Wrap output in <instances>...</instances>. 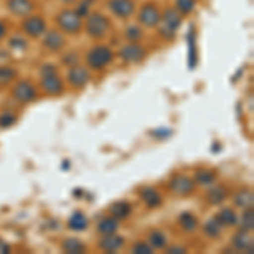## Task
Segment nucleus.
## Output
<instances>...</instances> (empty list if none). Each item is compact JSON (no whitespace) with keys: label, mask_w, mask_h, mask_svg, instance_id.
Masks as SVG:
<instances>
[{"label":"nucleus","mask_w":254,"mask_h":254,"mask_svg":"<svg viewBox=\"0 0 254 254\" xmlns=\"http://www.w3.org/2000/svg\"><path fill=\"white\" fill-rule=\"evenodd\" d=\"M253 191L248 190V188H243L234 195V203L241 208H251L253 207Z\"/></svg>","instance_id":"f3484780"},{"label":"nucleus","mask_w":254,"mask_h":254,"mask_svg":"<svg viewBox=\"0 0 254 254\" xmlns=\"http://www.w3.org/2000/svg\"><path fill=\"white\" fill-rule=\"evenodd\" d=\"M9 251H10L9 246H7L5 243H3V241H0V254H7Z\"/></svg>","instance_id":"4c0bfd02"},{"label":"nucleus","mask_w":254,"mask_h":254,"mask_svg":"<svg viewBox=\"0 0 254 254\" xmlns=\"http://www.w3.org/2000/svg\"><path fill=\"white\" fill-rule=\"evenodd\" d=\"M180 24H182V15H180V12L176 9H168L165 12V15H163V22H161V27H159V32H161V36H165V38H173L176 29L180 27Z\"/></svg>","instance_id":"7ed1b4c3"},{"label":"nucleus","mask_w":254,"mask_h":254,"mask_svg":"<svg viewBox=\"0 0 254 254\" xmlns=\"http://www.w3.org/2000/svg\"><path fill=\"white\" fill-rule=\"evenodd\" d=\"M132 253L136 254H151L153 253V248L149 244H144V243H139L132 248Z\"/></svg>","instance_id":"473e14b6"},{"label":"nucleus","mask_w":254,"mask_h":254,"mask_svg":"<svg viewBox=\"0 0 254 254\" xmlns=\"http://www.w3.org/2000/svg\"><path fill=\"white\" fill-rule=\"evenodd\" d=\"M3 36H5V26H3V24L0 22V39H2Z\"/></svg>","instance_id":"58836bf2"},{"label":"nucleus","mask_w":254,"mask_h":254,"mask_svg":"<svg viewBox=\"0 0 254 254\" xmlns=\"http://www.w3.org/2000/svg\"><path fill=\"white\" fill-rule=\"evenodd\" d=\"M12 93H14L15 100H19L20 104H29V102H32L38 97V92H36L34 85H31L29 81H26V80L19 81L14 87V92Z\"/></svg>","instance_id":"423d86ee"},{"label":"nucleus","mask_w":254,"mask_h":254,"mask_svg":"<svg viewBox=\"0 0 254 254\" xmlns=\"http://www.w3.org/2000/svg\"><path fill=\"white\" fill-rule=\"evenodd\" d=\"M122 244H124V239L116 234H109L100 241V248L104 249L105 253H116L117 249L122 248Z\"/></svg>","instance_id":"2eb2a0df"},{"label":"nucleus","mask_w":254,"mask_h":254,"mask_svg":"<svg viewBox=\"0 0 254 254\" xmlns=\"http://www.w3.org/2000/svg\"><path fill=\"white\" fill-rule=\"evenodd\" d=\"M180 225H182L183 229H185L187 232L190 231H195L196 225H198V222H196V219L193 217V214H190V212H183L182 215H180Z\"/></svg>","instance_id":"393cba45"},{"label":"nucleus","mask_w":254,"mask_h":254,"mask_svg":"<svg viewBox=\"0 0 254 254\" xmlns=\"http://www.w3.org/2000/svg\"><path fill=\"white\" fill-rule=\"evenodd\" d=\"M58 24L63 31L71 32V34H76L81 29V17L76 14L75 10H63L58 15Z\"/></svg>","instance_id":"39448f33"},{"label":"nucleus","mask_w":254,"mask_h":254,"mask_svg":"<svg viewBox=\"0 0 254 254\" xmlns=\"http://www.w3.org/2000/svg\"><path fill=\"white\" fill-rule=\"evenodd\" d=\"M232 246L237 249V251H248V253H253V239L251 236L248 234L246 231H241L232 237Z\"/></svg>","instance_id":"4468645a"},{"label":"nucleus","mask_w":254,"mask_h":254,"mask_svg":"<svg viewBox=\"0 0 254 254\" xmlns=\"http://www.w3.org/2000/svg\"><path fill=\"white\" fill-rule=\"evenodd\" d=\"M215 220L220 225H224V227H231V225L237 224V215H236V212L232 210V208H222V210L217 214Z\"/></svg>","instance_id":"a211bd4d"},{"label":"nucleus","mask_w":254,"mask_h":254,"mask_svg":"<svg viewBox=\"0 0 254 254\" xmlns=\"http://www.w3.org/2000/svg\"><path fill=\"white\" fill-rule=\"evenodd\" d=\"M68 61H76V55H69L68 58H64V63H68Z\"/></svg>","instance_id":"ea45409f"},{"label":"nucleus","mask_w":254,"mask_h":254,"mask_svg":"<svg viewBox=\"0 0 254 254\" xmlns=\"http://www.w3.org/2000/svg\"><path fill=\"white\" fill-rule=\"evenodd\" d=\"M63 251L68 254H81V253H85V246L80 239H76V237H69V239H66L63 243Z\"/></svg>","instance_id":"aec40b11"},{"label":"nucleus","mask_w":254,"mask_h":254,"mask_svg":"<svg viewBox=\"0 0 254 254\" xmlns=\"http://www.w3.org/2000/svg\"><path fill=\"white\" fill-rule=\"evenodd\" d=\"M68 81L76 88L85 87V85H87V81H88L87 69L81 68V66H73L71 69H69V73H68Z\"/></svg>","instance_id":"ddd939ff"},{"label":"nucleus","mask_w":254,"mask_h":254,"mask_svg":"<svg viewBox=\"0 0 254 254\" xmlns=\"http://www.w3.org/2000/svg\"><path fill=\"white\" fill-rule=\"evenodd\" d=\"M141 198L144 200L147 207H158L161 203V195L158 193L154 188H144L141 191Z\"/></svg>","instance_id":"6ab92c4d"},{"label":"nucleus","mask_w":254,"mask_h":254,"mask_svg":"<svg viewBox=\"0 0 254 254\" xmlns=\"http://www.w3.org/2000/svg\"><path fill=\"white\" fill-rule=\"evenodd\" d=\"M149 243H151L153 248L161 249V248H165V246H166L168 239H166V236L163 234V232L154 231V232H151V234H149Z\"/></svg>","instance_id":"c85d7f7f"},{"label":"nucleus","mask_w":254,"mask_h":254,"mask_svg":"<svg viewBox=\"0 0 254 254\" xmlns=\"http://www.w3.org/2000/svg\"><path fill=\"white\" fill-rule=\"evenodd\" d=\"M26 41H24L20 36H15V38H12L10 39V46L14 48V49H26Z\"/></svg>","instance_id":"f704fd0d"},{"label":"nucleus","mask_w":254,"mask_h":254,"mask_svg":"<svg viewBox=\"0 0 254 254\" xmlns=\"http://www.w3.org/2000/svg\"><path fill=\"white\" fill-rule=\"evenodd\" d=\"M193 180H190L188 176H175L170 182V188L175 191L176 195H187L193 190Z\"/></svg>","instance_id":"9d476101"},{"label":"nucleus","mask_w":254,"mask_h":254,"mask_svg":"<svg viewBox=\"0 0 254 254\" xmlns=\"http://www.w3.org/2000/svg\"><path fill=\"white\" fill-rule=\"evenodd\" d=\"M44 46H46L49 51H58L64 46V38L60 34L58 31H49L44 38Z\"/></svg>","instance_id":"dca6fc26"},{"label":"nucleus","mask_w":254,"mask_h":254,"mask_svg":"<svg viewBox=\"0 0 254 254\" xmlns=\"http://www.w3.org/2000/svg\"><path fill=\"white\" fill-rule=\"evenodd\" d=\"M15 122V116L12 114H2L0 116V127H10Z\"/></svg>","instance_id":"72a5a7b5"},{"label":"nucleus","mask_w":254,"mask_h":254,"mask_svg":"<svg viewBox=\"0 0 254 254\" xmlns=\"http://www.w3.org/2000/svg\"><path fill=\"white\" fill-rule=\"evenodd\" d=\"M109 31V19L102 14H92L87 19V32L92 38H104Z\"/></svg>","instance_id":"20e7f679"},{"label":"nucleus","mask_w":254,"mask_h":254,"mask_svg":"<svg viewBox=\"0 0 254 254\" xmlns=\"http://www.w3.org/2000/svg\"><path fill=\"white\" fill-rule=\"evenodd\" d=\"M110 212H112L114 219H126L130 214V205L126 202H116L110 207Z\"/></svg>","instance_id":"5701e85b"},{"label":"nucleus","mask_w":254,"mask_h":254,"mask_svg":"<svg viewBox=\"0 0 254 254\" xmlns=\"http://www.w3.org/2000/svg\"><path fill=\"white\" fill-rule=\"evenodd\" d=\"M41 75H43L41 85H43L44 92L49 93V95H60L61 90H63V85H61V80L58 78L56 68L53 64H44L41 68Z\"/></svg>","instance_id":"f257e3e1"},{"label":"nucleus","mask_w":254,"mask_h":254,"mask_svg":"<svg viewBox=\"0 0 254 254\" xmlns=\"http://www.w3.org/2000/svg\"><path fill=\"white\" fill-rule=\"evenodd\" d=\"M220 227H222V225L217 222L215 219H212V220H208V222H205V225H203V231H205V234L210 236V237H219L220 236Z\"/></svg>","instance_id":"c756f323"},{"label":"nucleus","mask_w":254,"mask_h":254,"mask_svg":"<svg viewBox=\"0 0 254 254\" xmlns=\"http://www.w3.org/2000/svg\"><path fill=\"white\" fill-rule=\"evenodd\" d=\"M7 7H9V10L12 12V14L20 15V17L29 15L32 12V9H34V5H32L31 0H9V2H7Z\"/></svg>","instance_id":"f8f14e48"},{"label":"nucleus","mask_w":254,"mask_h":254,"mask_svg":"<svg viewBox=\"0 0 254 254\" xmlns=\"http://www.w3.org/2000/svg\"><path fill=\"white\" fill-rule=\"evenodd\" d=\"M141 36H142V31H141V27L139 26H130V27H127L126 29V38L129 39V41H137V39H141Z\"/></svg>","instance_id":"2f4dec72"},{"label":"nucleus","mask_w":254,"mask_h":254,"mask_svg":"<svg viewBox=\"0 0 254 254\" xmlns=\"http://www.w3.org/2000/svg\"><path fill=\"white\" fill-rule=\"evenodd\" d=\"M112 61V51L107 46H95L92 48V51L87 56V63L90 68L93 69H102Z\"/></svg>","instance_id":"f03ea898"},{"label":"nucleus","mask_w":254,"mask_h":254,"mask_svg":"<svg viewBox=\"0 0 254 254\" xmlns=\"http://www.w3.org/2000/svg\"><path fill=\"white\" fill-rule=\"evenodd\" d=\"M109 7L117 17H122V19L132 15L134 9H136L134 0H109Z\"/></svg>","instance_id":"1a4fd4ad"},{"label":"nucleus","mask_w":254,"mask_h":254,"mask_svg":"<svg viewBox=\"0 0 254 254\" xmlns=\"http://www.w3.org/2000/svg\"><path fill=\"white\" fill-rule=\"evenodd\" d=\"M121 58L127 61V63H139L146 58V51L144 48L137 46V44H127V46H122L121 51H119Z\"/></svg>","instance_id":"6e6552de"},{"label":"nucleus","mask_w":254,"mask_h":254,"mask_svg":"<svg viewBox=\"0 0 254 254\" xmlns=\"http://www.w3.org/2000/svg\"><path fill=\"white\" fill-rule=\"evenodd\" d=\"M17 76V71H15L14 68H9V66H2L0 68V87H3V85L10 83L12 80Z\"/></svg>","instance_id":"cd10ccee"},{"label":"nucleus","mask_w":254,"mask_h":254,"mask_svg":"<svg viewBox=\"0 0 254 254\" xmlns=\"http://www.w3.org/2000/svg\"><path fill=\"white\" fill-rule=\"evenodd\" d=\"M139 22L146 27H154L161 22V14H159L158 7L153 3H146L144 7L139 12Z\"/></svg>","instance_id":"0eeeda50"},{"label":"nucleus","mask_w":254,"mask_h":254,"mask_svg":"<svg viewBox=\"0 0 254 254\" xmlns=\"http://www.w3.org/2000/svg\"><path fill=\"white\" fill-rule=\"evenodd\" d=\"M225 196H227V190L224 187H214L207 193V200L210 203H214V205H219V203H222L225 200Z\"/></svg>","instance_id":"4be33fe9"},{"label":"nucleus","mask_w":254,"mask_h":254,"mask_svg":"<svg viewBox=\"0 0 254 254\" xmlns=\"http://www.w3.org/2000/svg\"><path fill=\"white\" fill-rule=\"evenodd\" d=\"M117 231V219L114 217H109V219H104L100 224H98V232L104 236H109V234H116Z\"/></svg>","instance_id":"b1692460"},{"label":"nucleus","mask_w":254,"mask_h":254,"mask_svg":"<svg viewBox=\"0 0 254 254\" xmlns=\"http://www.w3.org/2000/svg\"><path fill=\"white\" fill-rule=\"evenodd\" d=\"M76 14H78L80 17H81V15H87V14H88V5H87V3L80 5V7H78V10H76Z\"/></svg>","instance_id":"e433bc0d"},{"label":"nucleus","mask_w":254,"mask_h":254,"mask_svg":"<svg viewBox=\"0 0 254 254\" xmlns=\"http://www.w3.org/2000/svg\"><path fill=\"white\" fill-rule=\"evenodd\" d=\"M168 253H170V254H183V253H185V248L173 246V248H168Z\"/></svg>","instance_id":"c9c22d12"},{"label":"nucleus","mask_w":254,"mask_h":254,"mask_svg":"<svg viewBox=\"0 0 254 254\" xmlns=\"http://www.w3.org/2000/svg\"><path fill=\"white\" fill-rule=\"evenodd\" d=\"M195 9V0H176V10L180 14H190Z\"/></svg>","instance_id":"7c9ffc66"},{"label":"nucleus","mask_w":254,"mask_h":254,"mask_svg":"<svg viewBox=\"0 0 254 254\" xmlns=\"http://www.w3.org/2000/svg\"><path fill=\"white\" fill-rule=\"evenodd\" d=\"M243 219H241V231L251 232L254 227V214H253V207L251 208H244Z\"/></svg>","instance_id":"a878e982"},{"label":"nucleus","mask_w":254,"mask_h":254,"mask_svg":"<svg viewBox=\"0 0 254 254\" xmlns=\"http://www.w3.org/2000/svg\"><path fill=\"white\" fill-rule=\"evenodd\" d=\"M195 180H196V183H198V185L208 187V185H212V183L215 182V175L212 173V171H207V170H200V171H196V175H195Z\"/></svg>","instance_id":"bb28decb"},{"label":"nucleus","mask_w":254,"mask_h":254,"mask_svg":"<svg viewBox=\"0 0 254 254\" xmlns=\"http://www.w3.org/2000/svg\"><path fill=\"white\" fill-rule=\"evenodd\" d=\"M68 225H69V229H73V231H85L88 225V220L81 212H75V214L69 217Z\"/></svg>","instance_id":"412c9836"},{"label":"nucleus","mask_w":254,"mask_h":254,"mask_svg":"<svg viewBox=\"0 0 254 254\" xmlns=\"http://www.w3.org/2000/svg\"><path fill=\"white\" fill-rule=\"evenodd\" d=\"M22 27H24V31H26V34L32 36V38H39V36L46 31V24H44V20L41 17L26 19L22 24Z\"/></svg>","instance_id":"9b49d317"}]
</instances>
